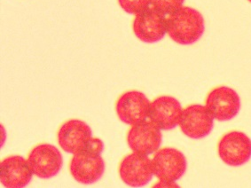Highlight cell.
Here are the masks:
<instances>
[{
    "label": "cell",
    "mask_w": 251,
    "mask_h": 188,
    "mask_svg": "<svg viewBox=\"0 0 251 188\" xmlns=\"http://www.w3.org/2000/svg\"><path fill=\"white\" fill-rule=\"evenodd\" d=\"M70 174L78 183L92 185L98 182L105 172V162L101 155L82 151L73 155L70 161Z\"/></svg>",
    "instance_id": "cell-11"
},
{
    "label": "cell",
    "mask_w": 251,
    "mask_h": 188,
    "mask_svg": "<svg viewBox=\"0 0 251 188\" xmlns=\"http://www.w3.org/2000/svg\"><path fill=\"white\" fill-rule=\"evenodd\" d=\"M205 106L216 120L226 122L233 119L240 112L241 98L232 88L219 86L209 92Z\"/></svg>",
    "instance_id": "cell-5"
},
{
    "label": "cell",
    "mask_w": 251,
    "mask_h": 188,
    "mask_svg": "<svg viewBox=\"0 0 251 188\" xmlns=\"http://www.w3.org/2000/svg\"><path fill=\"white\" fill-rule=\"evenodd\" d=\"M33 175L28 159L21 155H11L1 162L0 181L5 188H25L30 183Z\"/></svg>",
    "instance_id": "cell-14"
},
{
    "label": "cell",
    "mask_w": 251,
    "mask_h": 188,
    "mask_svg": "<svg viewBox=\"0 0 251 188\" xmlns=\"http://www.w3.org/2000/svg\"><path fill=\"white\" fill-rule=\"evenodd\" d=\"M218 153L226 164L232 167L242 166L251 160V140L244 132H228L220 139Z\"/></svg>",
    "instance_id": "cell-3"
},
{
    "label": "cell",
    "mask_w": 251,
    "mask_h": 188,
    "mask_svg": "<svg viewBox=\"0 0 251 188\" xmlns=\"http://www.w3.org/2000/svg\"><path fill=\"white\" fill-rule=\"evenodd\" d=\"M163 141L161 130L151 121L132 125L127 134V144L130 150L150 155L160 149Z\"/></svg>",
    "instance_id": "cell-10"
},
{
    "label": "cell",
    "mask_w": 251,
    "mask_h": 188,
    "mask_svg": "<svg viewBox=\"0 0 251 188\" xmlns=\"http://www.w3.org/2000/svg\"><path fill=\"white\" fill-rule=\"evenodd\" d=\"M118 3L126 13L135 15L151 6V0H118Z\"/></svg>",
    "instance_id": "cell-16"
},
{
    "label": "cell",
    "mask_w": 251,
    "mask_h": 188,
    "mask_svg": "<svg viewBox=\"0 0 251 188\" xmlns=\"http://www.w3.org/2000/svg\"><path fill=\"white\" fill-rule=\"evenodd\" d=\"M122 181L132 188L144 187L152 180L153 176L152 159L149 155L131 153L126 155L119 165Z\"/></svg>",
    "instance_id": "cell-6"
},
{
    "label": "cell",
    "mask_w": 251,
    "mask_h": 188,
    "mask_svg": "<svg viewBox=\"0 0 251 188\" xmlns=\"http://www.w3.org/2000/svg\"><path fill=\"white\" fill-rule=\"evenodd\" d=\"M214 120L206 106L194 104L183 109L178 126L184 135L193 140H201L212 132Z\"/></svg>",
    "instance_id": "cell-8"
},
{
    "label": "cell",
    "mask_w": 251,
    "mask_h": 188,
    "mask_svg": "<svg viewBox=\"0 0 251 188\" xmlns=\"http://www.w3.org/2000/svg\"><path fill=\"white\" fill-rule=\"evenodd\" d=\"M1 130H2V132H3V135L5 136V129H4V127H3V125H1ZM5 137H4V138L2 139V142H3V144H4V142H5ZM3 144H2V145H3Z\"/></svg>",
    "instance_id": "cell-18"
},
{
    "label": "cell",
    "mask_w": 251,
    "mask_h": 188,
    "mask_svg": "<svg viewBox=\"0 0 251 188\" xmlns=\"http://www.w3.org/2000/svg\"><path fill=\"white\" fill-rule=\"evenodd\" d=\"M133 32L142 42H158L167 34V16L150 6L136 14L133 21Z\"/></svg>",
    "instance_id": "cell-9"
},
{
    "label": "cell",
    "mask_w": 251,
    "mask_h": 188,
    "mask_svg": "<svg viewBox=\"0 0 251 188\" xmlns=\"http://www.w3.org/2000/svg\"><path fill=\"white\" fill-rule=\"evenodd\" d=\"M150 105L151 102L143 93L129 91L117 99L116 112L121 122L132 126L149 119Z\"/></svg>",
    "instance_id": "cell-7"
},
{
    "label": "cell",
    "mask_w": 251,
    "mask_h": 188,
    "mask_svg": "<svg viewBox=\"0 0 251 188\" xmlns=\"http://www.w3.org/2000/svg\"><path fill=\"white\" fill-rule=\"evenodd\" d=\"M28 162L35 176L49 179L61 171L63 157L55 146L45 143L33 147L28 154Z\"/></svg>",
    "instance_id": "cell-4"
},
{
    "label": "cell",
    "mask_w": 251,
    "mask_h": 188,
    "mask_svg": "<svg viewBox=\"0 0 251 188\" xmlns=\"http://www.w3.org/2000/svg\"><path fill=\"white\" fill-rule=\"evenodd\" d=\"M204 30L202 14L189 6H182L167 17V34L178 45L195 44L202 37Z\"/></svg>",
    "instance_id": "cell-1"
},
{
    "label": "cell",
    "mask_w": 251,
    "mask_h": 188,
    "mask_svg": "<svg viewBox=\"0 0 251 188\" xmlns=\"http://www.w3.org/2000/svg\"><path fill=\"white\" fill-rule=\"evenodd\" d=\"M153 174L161 181L176 182L186 173L187 162L181 151L164 147L156 151L152 158Z\"/></svg>",
    "instance_id": "cell-2"
},
{
    "label": "cell",
    "mask_w": 251,
    "mask_h": 188,
    "mask_svg": "<svg viewBox=\"0 0 251 188\" xmlns=\"http://www.w3.org/2000/svg\"><path fill=\"white\" fill-rule=\"evenodd\" d=\"M103 150H104V143L100 139L96 137H92L89 140L84 149V151H86L90 154L97 155H101Z\"/></svg>",
    "instance_id": "cell-17"
},
{
    "label": "cell",
    "mask_w": 251,
    "mask_h": 188,
    "mask_svg": "<svg viewBox=\"0 0 251 188\" xmlns=\"http://www.w3.org/2000/svg\"><path fill=\"white\" fill-rule=\"evenodd\" d=\"M185 0H151V6L169 16L180 9Z\"/></svg>",
    "instance_id": "cell-15"
},
{
    "label": "cell",
    "mask_w": 251,
    "mask_h": 188,
    "mask_svg": "<svg viewBox=\"0 0 251 188\" xmlns=\"http://www.w3.org/2000/svg\"><path fill=\"white\" fill-rule=\"evenodd\" d=\"M248 1H249V2H251V0H248Z\"/></svg>",
    "instance_id": "cell-19"
},
{
    "label": "cell",
    "mask_w": 251,
    "mask_h": 188,
    "mask_svg": "<svg viewBox=\"0 0 251 188\" xmlns=\"http://www.w3.org/2000/svg\"><path fill=\"white\" fill-rule=\"evenodd\" d=\"M183 108L181 104L172 96H160L150 105L149 121L161 131H171L180 122Z\"/></svg>",
    "instance_id": "cell-12"
},
{
    "label": "cell",
    "mask_w": 251,
    "mask_h": 188,
    "mask_svg": "<svg viewBox=\"0 0 251 188\" xmlns=\"http://www.w3.org/2000/svg\"><path fill=\"white\" fill-rule=\"evenodd\" d=\"M92 137V129L88 123L79 119H70L64 122L57 133L59 146L71 155L84 151Z\"/></svg>",
    "instance_id": "cell-13"
}]
</instances>
